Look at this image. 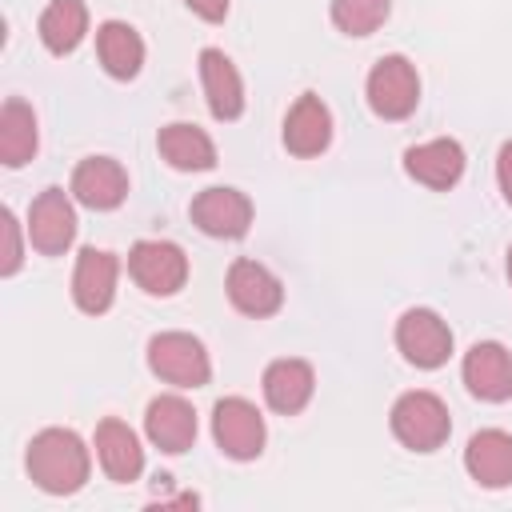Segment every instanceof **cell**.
<instances>
[{"label":"cell","mask_w":512,"mask_h":512,"mask_svg":"<svg viewBox=\"0 0 512 512\" xmlns=\"http://www.w3.org/2000/svg\"><path fill=\"white\" fill-rule=\"evenodd\" d=\"M404 172L432 188V192H448L456 188V180L464 176V148L460 140L452 136H440V140H424V144H412L404 152Z\"/></svg>","instance_id":"cell-13"},{"label":"cell","mask_w":512,"mask_h":512,"mask_svg":"<svg viewBox=\"0 0 512 512\" xmlns=\"http://www.w3.org/2000/svg\"><path fill=\"white\" fill-rule=\"evenodd\" d=\"M396 348L416 368H440L452 356V328L432 308H408L396 320Z\"/></svg>","instance_id":"cell-7"},{"label":"cell","mask_w":512,"mask_h":512,"mask_svg":"<svg viewBox=\"0 0 512 512\" xmlns=\"http://www.w3.org/2000/svg\"><path fill=\"white\" fill-rule=\"evenodd\" d=\"M212 436L228 460H256L264 452V416L244 396H224L212 408Z\"/></svg>","instance_id":"cell-5"},{"label":"cell","mask_w":512,"mask_h":512,"mask_svg":"<svg viewBox=\"0 0 512 512\" xmlns=\"http://www.w3.org/2000/svg\"><path fill=\"white\" fill-rule=\"evenodd\" d=\"M96 460H100L104 476L116 484H132L144 472V448H140L136 432L116 416L96 424Z\"/></svg>","instance_id":"cell-18"},{"label":"cell","mask_w":512,"mask_h":512,"mask_svg":"<svg viewBox=\"0 0 512 512\" xmlns=\"http://www.w3.org/2000/svg\"><path fill=\"white\" fill-rule=\"evenodd\" d=\"M224 288H228L232 308H240L244 316H256V320L280 312V304H284V284L276 280V272H268L260 260H248V256L232 260Z\"/></svg>","instance_id":"cell-10"},{"label":"cell","mask_w":512,"mask_h":512,"mask_svg":"<svg viewBox=\"0 0 512 512\" xmlns=\"http://www.w3.org/2000/svg\"><path fill=\"white\" fill-rule=\"evenodd\" d=\"M0 232H4V256H0V276H16L20 260H24V244H20V224L12 216V208L0 212Z\"/></svg>","instance_id":"cell-26"},{"label":"cell","mask_w":512,"mask_h":512,"mask_svg":"<svg viewBox=\"0 0 512 512\" xmlns=\"http://www.w3.org/2000/svg\"><path fill=\"white\" fill-rule=\"evenodd\" d=\"M116 276H120V260L108 248H84L76 256V272H72V300L80 312L100 316L112 308L116 296Z\"/></svg>","instance_id":"cell-12"},{"label":"cell","mask_w":512,"mask_h":512,"mask_svg":"<svg viewBox=\"0 0 512 512\" xmlns=\"http://www.w3.org/2000/svg\"><path fill=\"white\" fill-rule=\"evenodd\" d=\"M392 12V0H332V24L344 36H372Z\"/></svg>","instance_id":"cell-25"},{"label":"cell","mask_w":512,"mask_h":512,"mask_svg":"<svg viewBox=\"0 0 512 512\" xmlns=\"http://www.w3.org/2000/svg\"><path fill=\"white\" fill-rule=\"evenodd\" d=\"M148 368L176 388H204L212 376V360L192 332H156L148 340Z\"/></svg>","instance_id":"cell-4"},{"label":"cell","mask_w":512,"mask_h":512,"mask_svg":"<svg viewBox=\"0 0 512 512\" xmlns=\"http://www.w3.org/2000/svg\"><path fill=\"white\" fill-rule=\"evenodd\" d=\"M464 384L476 400H488V404H500L512 396V352L496 340H480L464 352Z\"/></svg>","instance_id":"cell-11"},{"label":"cell","mask_w":512,"mask_h":512,"mask_svg":"<svg viewBox=\"0 0 512 512\" xmlns=\"http://www.w3.org/2000/svg\"><path fill=\"white\" fill-rule=\"evenodd\" d=\"M200 20H208V24H220L224 16H228V0H184Z\"/></svg>","instance_id":"cell-28"},{"label":"cell","mask_w":512,"mask_h":512,"mask_svg":"<svg viewBox=\"0 0 512 512\" xmlns=\"http://www.w3.org/2000/svg\"><path fill=\"white\" fill-rule=\"evenodd\" d=\"M464 468L480 488H508L512 484V436L500 428H484L464 448Z\"/></svg>","instance_id":"cell-20"},{"label":"cell","mask_w":512,"mask_h":512,"mask_svg":"<svg viewBox=\"0 0 512 512\" xmlns=\"http://www.w3.org/2000/svg\"><path fill=\"white\" fill-rule=\"evenodd\" d=\"M508 284H512V244H508Z\"/></svg>","instance_id":"cell-29"},{"label":"cell","mask_w":512,"mask_h":512,"mask_svg":"<svg viewBox=\"0 0 512 512\" xmlns=\"http://www.w3.org/2000/svg\"><path fill=\"white\" fill-rule=\"evenodd\" d=\"M332 144V112L316 92H304L284 116V148L292 156H320Z\"/></svg>","instance_id":"cell-16"},{"label":"cell","mask_w":512,"mask_h":512,"mask_svg":"<svg viewBox=\"0 0 512 512\" xmlns=\"http://www.w3.org/2000/svg\"><path fill=\"white\" fill-rule=\"evenodd\" d=\"M188 212H192V224L216 240H240L252 224V200L240 188H224V184L204 188Z\"/></svg>","instance_id":"cell-8"},{"label":"cell","mask_w":512,"mask_h":512,"mask_svg":"<svg viewBox=\"0 0 512 512\" xmlns=\"http://www.w3.org/2000/svg\"><path fill=\"white\" fill-rule=\"evenodd\" d=\"M96 56L112 80H132L144 68V40L124 20H104L96 28Z\"/></svg>","instance_id":"cell-21"},{"label":"cell","mask_w":512,"mask_h":512,"mask_svg":"<svg viewBox=\"0 0 512 512\" xmlns=\"http://www.w3.org/2000/svg\"><path fill=\"white\" fill-rule=\"evenodd\" d=\"M28 476L40 492L48 496H72L88 484V472H92V460H88V448L84 440L72 432V428H44L32 436L28 444Z\"/></svg>","instance_id":"cell-1"},{"label":"cell","mask_w":512,"mask_h":512,"mask_svg":"<svg viewBox=\"0 0 512 512\" xmlns=\"http://www.w3.org/2000/svg\"><path fill=\"white\" fill-rule=\"evenodd\" d=\"M260 388H264V400H268L272 412L296 416V412L312 400V392H316V372H312L308 360L284 356V360H272V364L264 368Z\"/></svg>","instance_id":"cell-17"},{"label":"cell","mask_w":512,"mask_h":512,"mask_svg":"<svg viewBox=\"0 0 512 512\" xmlns=\"http://www.w3.org/2000/svg\"><path fill=\"white\" fill-rule=\"evenodd\" d=\"M144 432H148V440H152L160 452L180 456V452H188L192 440H196V408H192L184 396L164 392V396H156V400L148 404V412H144Z\"/></svg>","instance_id":"cell-15"},{"label":"cell","mask_w":512,"mask_h":512,"mask_svg":"<svg viewBox=\"0 0 512 512\" xmlns=\"http://www.w3.org/2000/svg\"><path fill=\"white\" fill-rule=\"evenodd\" d=\"M392 436L408 448V452H436L448 432H452V420H448V404L436 396V392H404L396 404H392Z\"/></svg>","instance_id":"cell-2"},{"label":"cell","mask_w":512,"mask_h":512,"mask_svg":"<svg viewBox=\"0 0 512 512\" xmlns=\"http://www.w3.org/2000/svg\"><path fill=\"white\" fill-rule=\"evenodd\" d=\"M36 144H40L36 112L16 96L4 100V108H0V160L8 168H20L36 156Z\"/></svg>","instance_id":"cell-24"},{"label":"cell","mask_w":512,"mask_h":512,"mask_svg":"<svg viewBox=\"0 0 512 512\" xmlns=\"http://www.w3.org/2000/svg\"><path fill=\"white\" fill-rule=\"evenodd\" d=\"M36 28L52 56H68L80 48V40L88 32V8H84V0H48Z\"/></svg>","instance_id":"cell-23"},{"label":"cell","mask_w":512,"mask_h":512,"mask_svg":"<svg viewBox=\"0 0 512 512\" xmlns=\"http://www.w3.org/2000/svg\"><path fill=\"white\" fill-rule=\"evenodd\" d=\"M72 196L92 212H112L128 196V172L112 156H88L72 172Z\"/></svg>","instance_id":"cell-14"},{"label":"cell","mask_w":512,"mask_h":512,"mask_svg":"<svg viewBox=\"0 0 512 512\" xmlns=\"http://www.w3.org/2000/svg\"><path fill=\"white\" fill-rule=\"evenodd\" d=\"M128 272L148 296H172L188 280V256L172 240H136L128 252Z\"/></svg>","instance_id":"cell-6"},{"label":"cell","mask_w":512,"mask_h":512,"mask_svg":"<svg viewBox=\"0 0 512 512\" xmlns=\"http://www.w3.org/2000/svg\"><path fill=\"white\" fill-rule=\"evenodd\" d=\"M364 96H368V108L380 116V120H404L416 112L420 104V76H416V64L400 52L392 56H380L368 72V84H364Z\"/></svg>","instance_id":"cell-3"},{"label":"cell","mask_w":512,"mask_h":512,"mask_svg":"<svg viewBox=\"0 0 512 512\" xmlns=\"http://www.w3.org/2000/svg\"><path fill=\"white\" fill-rule=\"evenodd\" d=\"M156 148H160V156H164L176 172H208V168L216 164V144H212V136H208L204 128H196V124H184V120L164 124L160 136H156Z\"/></svg>","instance_id":"cell-22"},{"label":"cell","mask_w":512,"mask_h":512,"mask_svg":"<svg viewBox=\"0 0 512 512\" xmlns=\"http://www.w3.org/2000/svg\"><path fill=\"white\" fill-rule=\"evenodd\" d=\"M496 180H500L504 204L512 208V140H504V144H500V152H496Z\"/></svg>","instance_id":"cell-27"},{"label":"cell","mask_w":512,"mask_h":512,"mask_svg":"<svg viewBox=\"0 0 512 512\" xmlns=\"http://www.w3.org/2000/svg\"><path fill=\"white\" fill-rule=\"evenodd\" d=\"M28 240L44 256H60L76 240V208L64 188H44L28 208Z\"/></svg>","instance_id":"cell-9"},{"label":"cell","mask_w":512,"mask_h":512,"mask_svg":"<svg viewBox=\"0 0 512 512\" xmlns=\"http://www.w3.org/2000/svg\"><path fill=\"white\" fill-rule=\"evenodd\" d=\"M200 84H204L208 112L216 120H240V112H244V80H240L236 64L220 48H204L200 52Z\"/></svg>","instance_id":"cell-19"}]
</instances>
